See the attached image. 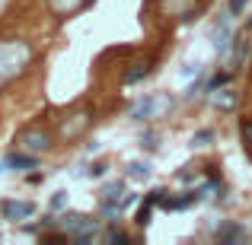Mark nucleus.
<instances>
[{"instance_id":"nucleus-1","label":"nucleus","mask_w":252,"mask_h":245,"mask_svg":"<svg viewBox=\"0 0 252 245\" xmlns=\"http://www.w3.org/2000/svg\"><path fill=\"white\" fill-rule=\"evenodd\" d=\"M32 64V45L23 38H0V86L13 83Z\"/></svg>"},{"instance_id":"nucleus-2","label":"nucleus","mask_w":252,"mask_h":245,"mask_svg":"<svg viewBox=\"0 0 252 245\" xmlns=\"http://www.w3.org/2000/svg\"><path fill=\"white\" fill-rule=\"evenodd\" d=\"M169 109H172V99L166 92H160V96H144V99H137V102H131L128 118L131 121H150V118L166 115Z\"/></svg>"},{"instance_id":"nucleus-3","label":"nucleus","mask_w":252,"mask_h":245,"mask_svg":"<svg viewBox=\"0 0 252 245\" xmlns=\"http://www.w3.org/2000/svg\"><path fill=\"white\" fill-rule=\"evenodd\" d=\"M58 226H61V233H67L74 242H90L93 236H96V220L93 217H80V214H64L61 220H58Z\"/></svg>"},{"instance_id":"nucleus-4","label":"nucleus","mask_w":252,"mask_h":245,"mask_svg":"<svg viewBox=\"0 0 252 245\" xmlns=\"http://www.w3.org/2000/svg\"><path fill=\"white\" fill-rule=\"evenodd\" d=\"M233 13H223V16H217L214 23H211V45H214V51L217 54H230V48H233V38H236V32H233Z\"/></svg>"},{"instance_id":"nucleus-5","label":"nucleus","mask_w":252,"mask_h":245,"mask_svg":"<svg viewBox=\"0 0 252 245\" xmlns=\"http://www.w3.org/2000/svg\"><path fill=\"white\" fill-rule=\"evenodd\" d=\"M157 10L166 19H179V23H191L201 13V0H157Z\"/></svg>"},{"instance_id":"nucleus-6","label":"nucleus","mask_w":252,"mask_h":245,"mask_svg":"<svg viewBox=\"0 0 252 245\" xmlns=\"http://www.w3.org/2000/svg\"><path fill=\"white\" fill-rule=\"evenodd\" d=\"M19 143H23L26 153H45V150L51 147V134L45 128H38V124H32V128H26L23 134H19Z\"/></svg>"},{"instance_id":"nucleus-7","label":"nucleus","mask_w":252,"mask_h":245,"mask_svg":"<svg viewBox=\"0 0 252 245\" xmlns=\"http://www.w3.org/2000/svg\"><path fill=\"white\" fill-rule=\"evenodd\" d=\"M0 214H3V220H29V217H35V204L32 201H3L0 204Z\"/></svg>"},{"instance_id":"nucleus-8","label":"nucleus","mask_w":252,"mask_h":245,"mask_svg":"<svg viewBox=\"0 0 252 245\" xmlns=\"http://www.w3.org/2000/svg\"><path fill=\"white\" fill-rule=\"evenodd\" d=\"M208 99H211V105H214V109H220V111H233L236 105H240V92H236L233 86H220V89H211V92H208Z\"/></svg>"},{"instance_id":"nucleus-9","label":"nucleus","mask_w":252,"mask_h":245,"mask_svg":"<svg viewBox=\"0 0 252 245\" xmlns=\"http://www.w3.org/2000/svg\"><path fill=\"white\" fill-rule=\"evenodd\" d=\"M90 128V111H74V115H67V118H61V137H77L80 131Z\"/></svg>"},{"instance_id":"nucleus-10","label":"nucleus","mask_w":252,"mask_h":245,"mask_svg":"<svg viewBox=\"0 0 252 245\" xmlns=\"http://www.w3.org/2000/svg\"><path fill=\"white\" fill-rule=\"evenodd\" d=\"M198 201H201V197H198V191H182V194H176V197L166 194V201H163L160 207L163 210H189V207H195Z\"/></svg>"},{"instance_id":"nucleus-11","label":"nucleus","mask_w":252,"mask_h":245,"mask_svg":"<svg viewBox=\"0 0 252 245\" xmlns=\"http://www.w3.org/2000/svg\"><path fill=\"white\" fill-rule=\"evenodd\" d=\"M48 3H51V10H55L61 19H70L74 13L86 10V6H90L93 0H48Z\"/></svg>"},{"instance_id":"nucleus-12","label":"nucleus","mask_w":252,"mask_h":245,"mask_svg":"<svg viewBox=\"0 0 252 245\" xmlns=\"http://www.w3.org/2000/svg\"><path fill=\"white\" fill-rule=\"evenodd\" d=\"M249 54V38L246 35H236L233 38V48H230V70H240L243 61Z\"/></svg>"},{"instance_id":"nucleus-13","label":"nucleus","mask_w":252,"mask_h":245,"mask_svg":"<svg viewBox=\"0 0 252 245\" xmlns=\"http://www.w3.org/2000/svg\"><path fill=\"white\" fill-rule=\"evenodd\" d=\"M150 70H154V61L147 57V61H141V64H134V67H128V70H125V74H122V83H125V86L141 83L144 77H150Z\"/></svg>"},{"instance_id":"nucleus-14","label":"nucleus","mask_w":252,"mask_h":245,"mask_svg":"<svg viewBox=\"0 0 252 245\" xmlns=\"http://www.w3.org/2000/svg\"><path fill=\"white\" fill-rule=\"evenodd\" d=\"M3 165L6 169H35L38 160H35V153H6Z\"/></svg>"},{"instance_id":"nucleus-15","label":"nucleus","mask_w":252,"mask_h":245,"mask_svg":"<svg viewBox=\"0 0 252 245\" xmlns=\"http://www.w3.org/2000/svg\"><path fill=\"white\" fill-rule=\"evenodd\" d=\"M246 236V229L240 226V223H223L220 229H217V239L220 242H236V239H243Z\"/></svg>"},{"instance_id":"nucleus-16","label":"nucleus","mask_w":252,"mask_h":245,"mask_svg":"<svg viewBox=\"0 0 252 245\" xmlns=\"http://www.w3.org/2000/svg\"><path fill=\"white\" fill-rule=\"evenodd\" d=\"M125 172H128V178H134V182H147V178H150V165L147 163H128V165H125Z\"/></svg>"},{"instance_id":"nucleus-17","label":"nucleus","mask_w":252,"mask_h":245,"mask_svg":"<svg viewBox=\"0 0 252 245\" xmlns=\"http://www.w3.org/2000/svg\"><path fill=\"white\" fill-rule=\"evenodd\" d=\"M122 194H125V182H105L102 185V201H122Z\"/></svg>"},{"instance_id":"nucleus-18","label":"nucleus","mask_w":252,"mask_h":245,"mask_svg":"<svg viewBox=\"0 0 252 245\" xmlns=\"http://www.w3.org/2000/svg\"><path fill=\"white\" fill-rule=\"evenodd\" d=\"M214 137H217V134H214L211 128H208V131H198V134L191 137V147H211V143H214Z\"/></svg>"},{"instance_id":"nucleus-19","label":"nucleus","mask_w":252,"mask_h":245,"mask_svg":"<svg viewBox=\"0 0 252 245\" xmlns=\"http://www.w3.org/2000/svg\"><path fill=\"white\" fill-rule=\"evenodd\" d=\"M240 134H243V143H246V150L252 156V118H243L240 121Z\"/></svg>"},{"instance_id":"nucleus-20","label":"nucleus","mask_w":252,"mask_h":245,"mask_svg":"<svg viewBox=\"0 0 252 245\" xmlns=\"http://www.w3.org/2000/svg\"><path fill=\"white\" fill-rule=\"evenodd\" d=\"M144 150H147V153H154V150H160V134H154V131H144Z\"/></svg>"},{"instance_id":"nucleus-21","label":"nucleus","mask_w":252,"mask_h":245,"mask_svg":"<svg viewBox=\"0 0 252 245\" xmlns=\"http://www.w3.org/2000/svg\"><path fill=\"white\" fill-rule=\"evenodd\" d=\"M48 207H51V214H55V210H64L67 207V191H55L51 201H48Z\"/></svg>"},{"instance_id":"nucleus-22","label":"nucleus","mask_w":252,"mask_h":245,"mask_svg":"<svg viewBox=\"0 0 252 245\" xmlns=\"http://www.w3.org/2000/svg\"><path fill=\"white\" fill-rule=\"evenodd\" d=\"M150 214H154V204L144 197V207L137 210V226H147V223H150Z\"/></svg>"},{"instance_id":"nucleus-23","label":"nucleus","mask_w":252,"mask_h":245,"mask_svg":"<svg viewBox=\"0 0 252 245\" xmlns=\"http://www.w3.org/2000/svg\"><path fill=\"white\" fill-rule=\"evenodd\" d=\"M230 77H233L230 70H223V74L211 77V80H208V92H211V89H220V86H227V83H230Z\"/></svg>"},{"instance_id":"nucleus-24","label":"nucleus","mask_w":252,"mask_h":245,"mask_svg":"<svg viewBox=\"0 0 252 245\" xmlns=\"http://www.w3.org/2000/svg\"><path fill=\"white\" fill-rule=\"evenodd\" d=\"M176 178L185 182V185H191V182H195V165H182V169L176 172Z\"/></svg>"},{"instance_id":"nucleus-25","label":"nucleus","mask_w":252,"mask_h":245,"mask_svg":"<svg viewBox=\"0 0 252 245\" xmlns=\"http://www.w3.org/2000/svg\"><path fill=\"white\" fill-rule=\"evenodd\" d=\"M166 194H169V191H166V188H157V191H150V194H147V201H150V204H154V207H160V204H163V201H166Z\"/></svg>"},{"instance_id":"nucleus-26","label":"nucleus","mask_w":252,"mask_h":245,"mask_svg":"<svg viewBox=\"0 0 252 245\" xmlns=\"http://www.w3.org/2000/svg\"><path fill=\"white\" fill-rule=\"evenodd\" d=\"M134 204H137V194H134V191H125L122 201H118V207H122V210H131Z\"/></svg>"},{"instance_id":"nucleus-27","label":"nucleus","mask_w":252,"mask_h":245,"mask_svg":"<svg viewBox=\"0 0 252 245\" xmlns=\"http://www.w3.org/2000/svg\"><path fill=\"white\" fill-rule=\"evenodd\" d=\"M179 74H182V77H185V80H195V77H198V74H201V64H185V67H182V70H179Z\"/></svg>"},{"instance_id":"nucleus-28","label":"nucleus","mask_w":252,"mask_h":245,"mask_svg":"<svg viewBox=\"0 0 252 245\" xmlns=\"http://www.w3.org/2000/svg\"><path fill=\"white\" fill-rule=\"evenodd\" d=\"M243 10H246V0H227V13H233V16H243Z\"/></svg>"},{"instance_id":"nucleus-29","label":"nucleus","mask_w":252,"mask_h":245,"mask_svg":"<svg viewBox=\"0 0 252 245\" xmlns=\"http://www.w3.org/2000/svg\"><path fill=\"white\" fill-rule=\"evenodd\" d=\"M105 172H109V163H96V165H90V175H93V178H102Z\"/></svg>"},{"instance_id":"nucleus-30","label":"nucleus","mask_w":252,"mask_h":245,"mask_svg":"<svg viewBox=\"0 0 252 245\" xmlns=\"http://www.w3.org/2000/svg\"><path fill=\"white\" fill-rule=\"evenodd\" d=\"M105 242H128V236L118 233V229H112V233H105Z\"/></svg>"}]
</instances>
